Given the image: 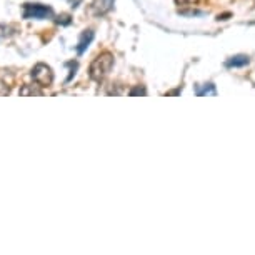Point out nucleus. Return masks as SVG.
<instances>
[{"instance_id": "nucleus-8", "label": "nucleus", "mask_w": 255, "mask_h": 255, "mask_svg": "<svg viewBox=\"0 0 255 255\" xmlns=\"http://www.w3.org/2000/svg\"><path fill=\"white\" fill-rule=\"evenodd\" d=\"M145 94H147V90L143 87H135L130 90V95H145Z\"/></svg>"}, {"instance_id": "nucleus-7", "label": "nucleus", "mask_w": 255, "mask_h": 255, "mask_svg": "<svg viewBox=\"0 0 255 255\" xmlns=\"http://www.w3.org/2000/svg\"><path fill=\"white\" fill-rule=\"evenodd\" d=\"M22 95H42V90H37V89H28V85H25L22 90H20Z\"/></svg>"}, {"instance_id": "nucleus-4", "label": "nucleus", "mask_w": 255, "mask_h": 255, "mask_svg": "<svg viewBox=\"0 0 255 255\" xmlns=\"http://www.w3.org/2000/svg\"><path fill=\"white\" fill-rule=\"evenodd\" d=\"M249 55H244V54H239V55H234L230 57V59L225 62V67H229V69H239V67H245L249 65Z\"/></svg>"}, {"instance_id": "nucleus-6", "label": "nucleus", "mask_w": 255, "mask_h": 255, "mask_svg": "<svg viewBox=\"0 0 255 255\" xmlns=\"http://www.w3.org/2000/svg\"><path fill=\"white\" fill-rule=\"evenodd\" d=\"M215 85L214 84H204V89H200L199 85H197V95H215Z\"/></svg>"}, {"instance_id": "nucleus-3", "label": "nucleus", "mask_w": 255, "mask_h": 255, "mask_svg": "<svg viewBox=\"0 0 255 255\" xmlns=\"http://www.w3.org/2000/svg\"><path fill=\"white\" fill-rule=\"evenodd\" d=\"M54 17L50 7L47 5H38V3H27L23 8V18H37V20H44V18Z\"/></svg>"}, {"instance_id": "nucleus-9", "label": "nucleus", "mask_w": 255, "mask_h": 255, "mask_svg": "<svg viewBox=\"0 0 255 255\" xmlns=\"http://www.w3.org/2000/svg\"><path fill=\"white\" fill-rule=\"evenodd\" d=\"M175 2H177V3H185L187 0H175Z\"/></svg>"}, {"instance_id": "nucleus-5", "label": "nucleus", "mask_w": 255, "mask_h": 255, "mask_svg": "<svg viewBox=\"0 0 255 255\" xmlns=\"http://www.w3.org/2000/svg\"><path fill=\"white\" fill-rule=\"evenodd\" d=\"M92 40H94V32L92 30H85L80 35L79 45H77V52H79V54H84V52L87 50V47L90 45V42H92Z\"/></svg>"}, {"instance_id": "nucleus-1", "label": "nucleus", "mask_w": 255, "mask_h": 255, "mask_svg": "<svg viewBox=\"0 0 255 255\" xmlns=\"http://www.w3.org/2000/svg\"><path fill=\"white\" fill-rule=\"evenodd\" d=\"M114 67V55L110 52H104L99 57H95L94 62L89 67V75L90 79L95 82H102L105 77L110 74Z\"/></svg>"}, {"instance_id": "nucleus-2", "label": "nucleus", "mask_w": 255, "mask_h": 255, "mask_svg": "<svg viewBox=\"0 0 255 255\" xmlns=\"http://www.w3.org/2000/svg\"><path fill=\"white\" fill-rule=\"evenodd\" d=\"M32 79L38 87H50L54 82V70L47 64H37L32 69Z\"/></svg>"}]
</instances>
